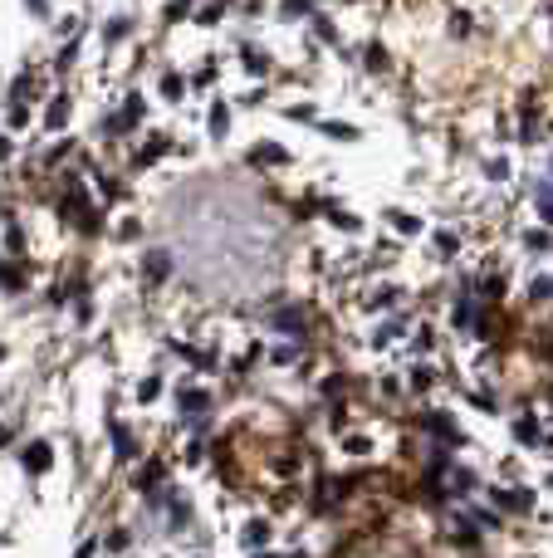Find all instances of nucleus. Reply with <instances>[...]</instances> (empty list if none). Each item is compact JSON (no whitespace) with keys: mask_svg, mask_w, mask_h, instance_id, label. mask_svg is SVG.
Masks as SVG:
<instances>
[{"mask_svg":"<svg viewBox=\"0 0 553 558\" xmlns=\"http://www.w3.org/2000/svg\"><path fill=\"white\" fill-rule=\"evenodd\" d=\"M539 294H553V279H539V284H534V299H539Z\"/></svg>","mask_w":553,"mask_h":558,"instance_id":"a878e982","label":"nucleus"},{"mask_svg":"<svg viewBox=\"0 0 553 558\" xmlns=\"http://www.w3.org/2000/svg\"><path fill=\"white\" fill-rule=\"evenodd\" d=\"M182 407H186V412H201V407H211V397L191 387V392H182Z\"/></svg>","mask_w":553,"mask_h":558,"instance_id":"1a4fd4ad","label":"nucleus"},{"mask_svg":"<svg viewBox=\"0 0 553 558\" xmlns=\"http://www.w3.org/2000/svg\"><path fill=\"white\" fill-rule=\"evenodd\" d=\"M324 132H329V137H338V142H352V137H357V127H352V122H324Z\"/></svg>","mask_w":553,"mask_h":558,"instance_id":"423d86ee","label":"nucleus"},{"mask_svg":"<svg viewBox=\"0 0 553 558\" xmlns=\"http://www.w3.org/2000/svg\"><path fill=\"white\" fill-rule=\"evenodd\" d=\"M0 157H10V137H0Z\"/></svg>","mask_w":553,"mask_h":558,"instance_id":"bb28decb","label":"nucleus"},{"mask_svg":"<svg viewBox=\"0 0 553 558\" xmlns=\"http://www.w3.org/2000/svg\"><path fill=\"white\" fill-rule=\"evenodd\" d=\"M157 480H162V465H147V470L137 475V485H142V490H147V485H157Z\"/></svg>","mask_w":553,"mask_h":558,"instance_id":"412c9836","label":"nucleus"},{"mask_svg":"<svg viewBox=\"0 0 553 558\" xmlns=\"http://www.w3.org/2000/svg\"><path fill=\"white\" fill-rule=\"evenodd\" d=\"M309 10H314V0H284V5H279L284 20H299V15H309Z\"/></svg>","mask_w":553,"mask_h":558,"instance_id":"20e7f679","label":"nucleus"},{"mask_svg":"<svg viewBox=\"0 0 553 558\" xmlns=\"http://www.w3.org/2000/svg\"><path fill=\"white\" fill-rule=\"evenodd\" d=\"M49 465H54V450L44 446V441L25 446V470H30V475H39V470H49Z\"/></svg>","mask_w":553,"mask_h":558,"instance_id":"f257e3e1","label":"nucleus"},{"mask_svg":"<svg viewBox=\"0 0 553 558\" xmlns=\"http://www.w3.org/2000/svg\"><path fill=\"white\" fill-rule=\"evenodd\" d=\"M274 324H279V329H294V334H299V329H304V314H299V309H284V314H274Z\"/></svg>","mask_w":553,"mask_h":558,"instance_id":"6e6552de","label":"nucleus"},{"mask_svg":"<svg viewBox=\"0 0 553 558\" xmlns=\"http://www.w3.org/2000/svg\"><path fill=\"white\" fill-rule=\"evenodd\" d=\"M157 392H162V382H157V377H147V382L137 387V397H142V402H157Z\"/></svg>","mask_w":553,"mask_h":558,"instance_id":"dca6fc26","label":"nucleus"},{"mask_svg":"<svg viewBox=\"0 0 553 558\" xmlns=\"http://www.w3.org/2000/svg\"><path fill=\"white\" fill-rule=\"evenodd\" d=\"M250 162H269V167H274V162H289V152H284V147H274V142H260V147L250 152Z\"/></svg>","mask_w":553,"mask_h":558,"instance_id":"f03ea898","label":"nucleus"},{"mask_svg":"<svg viewBox=\"0 0 553 558\" xmlns=\"http://www.w3.org/2000/svg\"><path fill=\"white\" fill-rule=\"evenodd\" d=\"M392 221H397V230H402V235H417V230H421V221H417V216H402V211H392Z\"/></svg>","mask_w":553,"mask_h":558,"instance_id":"ddd939ff","label":"nucleus"},{"mask_svg":"<svg viewBox=\"0 0 553 558\" xmlns=\"http://www.w3.org/2000/svg\"><path fill=\"white\" fill-rule=\"evenodd\" d=\"M245 69H250V74H265V69H269V59H265L260 49H245Z\"/></svg>","mask_w":553,"mask_h":558,"instance_id":"9b49d317","label":"nucleus"},{"mask_svg":"<svg viewBox=\"0 0 553 558\" xmlns=\"http://www.w3.org/2000/svg\"><path fill=\"white\" fill-rule=\"evenodd\" d=\"M225 15V5H206V10H201V15H196V20H201V25H216V20H221Z\"/></svg>","mask_w":553,"mask_h":558,"instance_id":"4be33fe9","label":"nucleus"},{"mask_svg":"<svg viewBox=\"0 0 553 558\" xmlns=\"http://www.w3.org/2000/svg\"><path fill=\"white\" fill-rule=\"evenodd\" d=\"M182 89H186V84H182L177 74H167V79H162V94H167V99H182Z\"/></svg>","mask_w":553,"mask_h":558,"instance_id":"4468645a","label":"nucleus"},{"mask_svg":"<svg viewBox=\"0 0 553 558\" xmlns=\"http://www.w3.org/2000/svg\"><path fill=\"white\" fill-rule=\"evenodd\" d=\"M514 431H519V441H529V446H534V441H539V431H534V417H524V421H519V426H514Z\"/></svg>","mask_w":553,"mask_h":558,"instance_id":"f3484780","label":"nucleus"},{"mask_svg":"<svg viewBox=\"0 0 553 558\" xmlns=\"http://www.w3.org/2000/svg\"><path fill=\"white\" fill-rule=\"evenodd\" d=\"M167 270H172V260H167V255H147V274H152V279H162Z\"/></svg>","mask_w":553,"mask_h":558,"instance_id":"f8f14e48","label":"nucleus"},{"mask_svg":"<svg viewBox=\"0 0 553 558\" xmlns=\"http://www.w3.org/2000/svg\"><path fill=\"white\" fill-rule=\"evenodd\" d=\"M367 64H372V69H387V49L372 44V49H367Z\"/></svg>","mask_w":553,"mask_h":558,"instance_id":"aec40b11","label":"nucleus"},{"mask_svg":"<svg viewBox=\"0 0 553 558\" xmlns=\"http://www.w3.org/2000/svg\"><path fill=\"white\" fill-rule=\"evenodd\" d=\"M182 15H191V5H186V0H172V5H167V20H182Z\"/></svg>","mask_w":553,"mask_h":558,"instance_id":"5701e85b","label":"nucleus"},{"mask_svg":"<svg viewBox=\"0 0 553 558\" xmlns=\"http://www.w3.org/2000/svg\"><path fill=\"white\" fill-rule=\"evenodd\" d=\"M329 221L338 225V230H357V216H348V211H333Z\"/></svg>","mask_w":553,"mask_h":558,"instance_id":"a211bd4d","label":"nucleus"},{"mask_svg":"<svg viewBox=\"0 0 553 558\" xmlns=\"http://www.w3.org/2000/svg\"><path fill=\"white\" fill-rule=\"evenodd\" d=\"M162 152H167V142H162V137H157V142H147V147H142V157H137V162H157V157H162Z\"/></svg>","mask_w":553,"mask_h":558,"instance_id":"2eb2a0df","label":"nucleus"},{"mask_svg":"<svg viewBox=\"0 0 553 558\" xmlns=\"http://www.w3.org/2000/svg\"><path fill=\"white\" fill-rule=\"evenodd\" d=\"M539 211H544V221H553V191L549 186H539Z\"/></svg>","mask_w":553,"mask_h":558,"instance_id":"6ab92c4d","label":"nucleus"},{"mask_svg":"<svg viewBox=\"0 0 553 558\" xmlns=\"http://www.w3.org/2000/svg\"><path fill=\"white\" fill-rule=\"evenodd\" d=\"M265 539H269V529H265L260 519H255V524H245V544H250V549H260Z\"/></svg>","mask_w":553,"mask_h":558,"instance_id":"9d476101","label":"nucleus"},{"mask_svg":"<svg viewBox=\"0 0 553 558\" xmlns=\"http://www.w3.org/2000/svg\"><path fill=\"white\" fill-rule=\"evenodd\" d=\"M225 127H230V113H225V103H216L211 108V137H225Z\"/></svg>","mask_w":553,"mask_h":558,"instance_id":"39448f33","label":"nucleus"},{"mask_svg":"<svg viewBox=\"0 0 553 558\" xmlns=\"http://www.w3.org/2000/svg\"><path fill=\"white\" fill-rule=\"evenodd\" d=\"M113 450H117V460H132V455H137V446H132V436H127V431H122L117 421H113Z\"/></svg>","mask_w":553,"mask_h":558,"instance_id":"7ed1b4c3","label":"nucleus"},{"mask_svg":"<svg viewBox=\"0 0 553 558\" xmlns=\"http://www.w3.org/2000/svg\"><path fill=\"white\" fill-rule=\"evenodd\" d=\"M25 118H30V113L20 108V103H10V127H25Z\"/></svg>","mask_w":553,"mask_h":558,"instance_id":"393cba45","label":"nucleus"},{"mask_svg":"<svg viewBox=\"0 0 553 558\" xmlns=\"http://www.w3.org/2000/svg\"><path fill=\"white\" fill-rule=\"evenodd\" d=\"M64 118H69V99H54V108L44 113V122L49 127H64Z\"/></svg>","mask_w":553,"mask_h":558,"instance_id":"0eeeda50","label":"nucleus"},{"mask_svg":"<svg viewBox=\"0 0 553 558\" xmlns=\"http://www.w3.org/2000/svg\"><path fill=\"white\" fill-rule=\"evenodd\" d=\"M103 34H108V39H122V34H127V20H113V25L103 30Z\"/></svg>","mask_w":553,"mask_h":558,"instance_id":"b1692460","label":"nucleus"}]
</instances>
